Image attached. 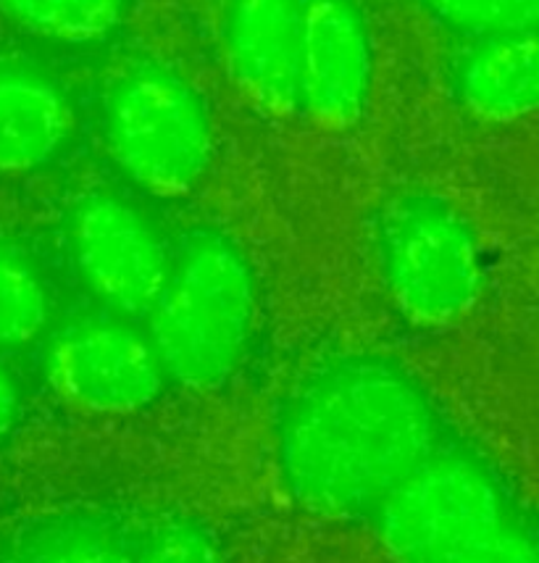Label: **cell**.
I'll use <instances>...</instances> for the list:
<instances>
[{"label": "cell", "mask_w": 539, "mask_h": 563, "mask_svg": "<svg viewBox=\"0 0 539 563\" xmlns=\"http://www.w3.org/2000/svg\"><path fill=\"white\" fill-rule=\"evenodd\" d=\"M442 440L419 382L380 355L314 368L287 395L276 427L287 487L334 516H374Z\"/></svg>", "instance_id": "obj_1"}, {"label": "cell", "mask_w": 539, "mask_h": 563, "mask_svg": "<svg viewBox=\"0 0 539 563\" xmlns=\"http://www.w3.org/2000/svg\"><path fill=\"white\" fill-rule=\"evenodd\" d=\"M258 324V287L227 234L190 230L172 245L145 332L172 379L219 387L240 372Z\"/></svg>", "instance_id": "obj_2"}, {"label": "cell", "mask_w": 539, "mask_h": 563, "mask_svg": "<svg viewBox=\"0 0 539 563\" xmlns=\"http://www.w3.org/2000/svg\"><path fill=\"white\" fill-rule=\"evenodd\" d=\"M518 511L480 455L442 440L374 514L403 563H458Z\"/></svg>", "instance_id": "obj_3"}, {"label": "cell", "mask_w": 539, "mask_h": 563, "mask_svg": "<svg viewBox=\"0 0 539 563\" xmlns=\"http://www.w3.org/2000/svg\"><path fill=\"white\" fill-rule=\"evenodd\" d=\"M103 135L119 169L156 196L187 192L211 161L204 98L158 64H134L108 87Z\"/></svg>", "instance_id": "obj_4"}, {"label": "cell", "mask_w": 539, "mask_h": 563, "mask_svg": "<svg viewBox=\"0 0 539 563\" xmlns=\"http://www.w3.org/2000/svg\"><path fill=\"white\" fill-rule=\"evenodd\" d=\"M376 258L395 303L419 321L463 313L482 287V247L448 200L410 192L376 219Z\"/></svg>", "instance_id": "obj_5"}, {"label": "cell", "mask_w": 539, "mask_h": 563, "mask_svg": "<svg viewBox=\"0 0 539 563\" xmlns=\"http://www.w3.org/2000/svg\"><path fill=\"white\" fill-rule=\"evenodd\" d=\"M66 245L106 311L145 319L164 285L172 245L138 206L117 192H87L66 219Z\"/></svg>", "instance_id": "obj_6"}, {"label": "cell", "mask_w": 539, "mask_h": 563, "mask_svg": "<svg viewBox=\"0 0 539 563\" xmlns=\"http://www.w3.org/2000/svg\"><path fill=\"white\" fill-rule=\"evenodd\" d=\"M53 387L92 411L127 413L158 398L168 379L156 347L132 319L108 311L64 327L48 351Z\"/></svg>", "instance_id": "obj_7"}, {"label": "cell", "mask_w": 539, "mask_h": 563, "mask_svg": "<svg viewBox=\"0 0 539 563\" xmlns=\"http://www.w3.org/2000/svg\"><path fill=\"white\" fill-rule=\"evenodd\" d=\"M372 82L374 45L359 0H308L300 109L350 122L366 109Z\"/></svg>", "instance_id": "obj_8"}, {"label": "cell", "mask_w": 539, "mask_h": 563, "mask_svg": "<svg viewBox=\"0 0 539 563\" xmlns=\"http://www.w3.org/2000/svg\"><path fill=\"white\" fill-rule=\"evenodd\" d=\"M308 0H227L224 43L240 82L282 109H300Z\"/></svg>", "instance_id": "obj_9"}, {"label": "cell", "mask_w": 539, "mask_h": 563, "mask_svg": "<svg viewBox=\"0 0 539 563\" xmlns=\"http://www.w3.org/2000/svg\"><path fill=\"white\" fill-rule=\"evenodd\" d=\"M450 87L466 109L510 119L539 109V26L466 40L450 64Z\"/></svg>", "instance_id": "obj_10"}, {"label": "cell", "mask_w": 539, "mask_h": 563, "mask_svg": "<svg viewBox=\"0 0 539 563\" xmlns=\"http://www.w3.org/2000/svg\"><path fill=\"white\" fill-rule=\"evenodd\" d=\"M72 113L56 85L24 69H0V174L45 166L69 137Z\"/></svg>", "instance_id": "obj_11"}, {"label": "cell", "mask_w": 539, "mask_h": 563, "mask_svg": "<svg viewBox=\"0 0 539 563\" xmlns=\"http://www.w3.org/2000/svg\"><path fill=\"white\" fill-rule=\"evenodd\" d=\"M138 529L117 514L77 508L19 532L0 563H134Z\"/></svg>", "instance_id": "obj_12"}, {"label": "cell", "mask_w": 539, "mask_h": 563, "mask_svg": "<svg viewBox=\"0 0 539 563\" xmlns=\"http://www.w3.org/2000/svg\"><path fill=\"white\" fill-rule=\"evenodd\" d=\"M51 313L43 272L22 247L0 240V353L35 343L48 330Z\"/></svg>", "instance_id": "obj_13"}, {"label": "cell", "mask_w": 539, "mask_h": 563, "mask_svg": "<svg viewBox=\"0 0 539 563\" xmlns=\"http://www.w3.org/2000/svg\"><path fill=\"white\" fill-rule=\"evenodd\" d=\"M16 24L61 43H92L121 22L124 0H0Z\"/></svg>", "instance_id": "obj_14"}, {"label": "cell", "mask_w": 539, "mask_h": 563, "mask_svg": "<svg viewBox=\"0 0 539 563\" xmlns=\"http://www.w3.org/2000/svg\"><path fill=\"white\" fill-rule=\"evenodd\" d=\"M442 30L461 40L539 26V0H416Z\"/></svg>", "instance_id": "obj_15"}, {"label": "cell", "mask_w": 539, "mask_h": 563, "mask_svg": "<svg viewBox=\"0 0 539 563\" xmlns=\"http://www.w3.org/2000/svg\"><path fill=\"white\" fill-rule=\"evenodd\" d=\"M134 563H224L219 542L195 521L172 519L138 529Z\"/></svg>", "instance_id": "obj_16"}, {"label": "cell", "mask_w": 539, "mask_h": 563, "mask_svg": "<svg viewBox=\"0 0 539 563\" xmlns=\"http://www.w3.org/2000/svg\"><path fill=\"white\" fill-rule=\"evenodd\" d=\"M458 563H539V525L516 511Z\"/></svg>", "instance_id": "obj_17"}, {"label": "cell", "mask_w": 539, "mask_h": 563, "mask_svg": "<svg viewBox=\"0 0 539 563\" xmlns=\"http://www.w3.org/2000/svg\"><path fill=\"white\" fill-rule=\"evenodd\" d=\"M19 411H22V393H19L16 377L0 361V442L9 438L11 429L16 427Z\"/></svg>", "instance_id": "obj_18"}]
</instances>
